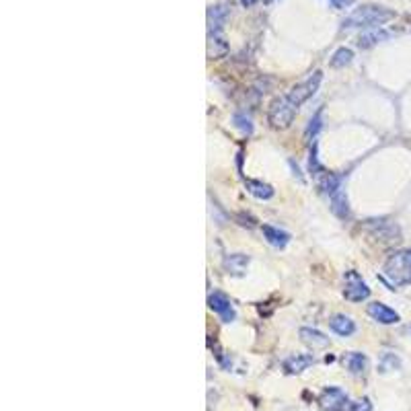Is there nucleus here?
I'll list each match as a JSON object with an SVG mask.
<instances>
[{"label":"nucleus","mask_w":411,"mask_h":411,"mask_svg":"<svg viewBox=\"0 0 411 411\" xmlns=\"http://www.w3.org/2000/svg\"><path fill=\"white\" fill-rule=\"evenodd\" d=\"M395 18V10L380 6V4H362L353 8L341 23L343 29H358V27H370V29H380L388 21Z\"/></svg>","instance_id":"f257e3e1"},{"label":"nucleus","mask_w":411,"mask_h":411,"mask_svg":"<svg viewBox=\"0 0 411 411\" xmlns=\"http://www.w3.org/2000/svg\"><path fill=\"white\" fill-rule=\"evenodd\" d=\"M382 277L395 286H409L411 284V249H399L388 255L382 265Z\"/></svg>","instance_id":"f03ea898"},{"label":"nucleus","mask_w":411,"mask_h":411,"mask_svg":"<svg viewBox=\"0 0 411 411\" xmlns=\"http://www.w3.org/2000/svg\"><path fill=\"white\" fill-rule=\"evenodd\" d=\"M296 113H298V107H296L286 95H282V97H277V99L269 105L267 119H269V123H271L275 129H286V127H290V123L294 121Z\"/></svg>","instance_id":"7ed1b4c3"},{"label":"nucleus","mask_w":411,"mask_h":411,"mask_svg":"<svg viewBox=\"0 0 411 411\" xmlns=\"http://www.w3.org/2000/svg\"><path fill=\"white\" fill-rule=\"evenodd\" d=\"M321 82H323V72H321V70H314V72L308 74L302 82L294 84L286 95L290 97V101H292L296 107H302V105L319 90Z\"/></svg>","instance_id":"20e7f679"},{"label":"nucleus","mask_w":411,"mask_h":411,"mask_svg":"<svg viewBox=\"0 0 411 411\" xmlns=\"http://www.w3.org/2000/svg\"><path fill=\"white\" fill-rule=\"evenodd\" d=\"M343 296L349 302H362V300H368L370 296L368 284L362 279V275L356 269H349L343 273Z\"/></svg>","instance_id":"39448f33"},{"label":"nucleus","mask_w":411,"mask_h":411,"mask_svg":"<svg viewBox=\"0 0 411 411\" xmlns=\"http://www.w3.org/2000/svg\"><path fill=\"white\" fill-rule=\"evenodd\" d=\"M366 230L374 236V238H378V240H384V242H393V240H397L399 236H401V230H399V226L393 222V220H388V218H376V220H368V224H366Z\"/></svg>","instance_id":"423d86ee"},{"label":"nucleus","mask_w":411,"mask_h":411,"mask_svg":"<svg viewBox=\"0 0 411 411\" xmlns=\"http://www.w3.org/2000/svg\"><path fill=\"white\" fill-rule=\"evenodd\" d=\"M208 306H210V310H214L224 323H232L234 316H236V310H234L230 298H228L224 292H212V294L208 296Z\"/></svg>","instance_id":"0eeeda50"},{"label":"nucleus","mask_w":411,"mask_h":411,"mask_svg":"<svg viewBox=\"0 0 411 411\" xmlns=\"http://www.w3.org/2000/svg\"><path fill=\"white\" fill-rule=\"evenodd\" d=\"M319 403H321V407L327 409V411H343L345 405L349 403V399H347V395H345L339 386H329V388H325V390L321 393Z\"/></svg>","instance_id":"6e6552de"},{"label":"nucleus","mask_w":411,"mask_h":411,"mask_svg":"<svg viewBox=\"0 0 411 411\" xmlns=\"http://www.w3.org/2000/svg\"><path fill=\"white\" fill-rule=\"evenodd\" d=\"M366 312H368L376 323H380V325H395V323L401 321L399 312L393 310V308H390L388 304H384V302H370V304L366 306Z\"/></svg>","instance_id":"1a4fd4ad"},{"label":"nucleus","mask_w":411,"mask_h":411,"mask_svg":"<svg viewBox=\"0 0 411 411\" xmlns=\"http://www.w3.org/2000/svg\"><path fill=\"white\" fill-rule=\"evenodd\" d=\"M228 14H230L228 4H214V6H210L208 8V35L222 33V27H224Z\"/></svg>","instance_id":"9d476101"},{"label":"nucleus","mask_w":411,"mask_h":411,"mask_svg":"<svg viewBox=\"0 0 411 411\" xmlns=\"http://www.w3.org/2000/svg\"><path fill=\"white\" fill-rule=\"evenodd\" d=\"M298 335H300L302 343H306V345L312 347V349L329 347V337H327L323 331L314 329V327H302V329L298 331Z\"/></svg>","instance_id":"9b49d317"},{"label":"nucleus","mask_w":411,"mask_h":411,"mask_svg":"<svg viewBox=\"0 0 411 411\" xmlns=\"http://www.w3.org/2000/svg\"><path fill=\"white\" fill-rule=\"evenodd\" d=\"M312 364H314V356L312 353H292L290 358L284 360V370L288 374H300Z\"/></svg>","instance_id":"f8f14e48"},{"label":"nucleus","mask_w":411,"mask_h":411,"mask_svg":"<svg viewBox=\"0 0 411 411\" xmlns=\"http://www.w3.org/2000/svg\"><path fill=\"white\" fill-rule=\"evenodd\" d=\"M261 232H263V238H265L271 247H275V249H284V247L290 242V234H288L286 230H279V228L271 226V224H263V226H261Z\"/></svg>","instance_id":"ddd939ff"},{"label":"nucleus","mask_w":411,"mask_h":411,"mask_svg":"<svg viewBox=\"0 0 411 411\" xmlns=\"http://www.w3.org/2000/svg\"><path fill=\"white\" fill-rule=\"evenodd\" d=\"M251 257L245 255V253H230L224 257V269L230 273V275H242L247 265H249Z\"/></svg>","instance_id":"4468645a"},{"label":"nucleus","mask_w":411,"mask_h":411,"mask_svg":"<svg viewBox=\"0 0 411 411\" xmlns=\"http://www.w3.org/2000/svg\"><path fill=\"white\" fill-rule=\"evenodd\" d=\"M393 37V33L390 31H386V29H372V31H366V33H362L360 35V39H358V47H362V49H368V47H372V45H376V43H382V41H388Z\"/></svg>","instance_id":"2eb2a0df"},{"label":"nucleus","mask_w":411,"mask_h":411,"mask_svg":"<svg viewBox=\"0 0 411 411\" xmlns=\"http://www.w3.org/2000/svg\"><path fill=\"white\" fill-rule=\"evenodd\" d=\"M343 364L353 376H360L368 370V358L362 351H347L343 356Z\"/></svg>","instance_id":"dca6fc26"},{"label":"nucleus","mask_w":411,"mask_h":411,"mask_svg":"<svg viewBox=\"0 0 411 411\" xmlns=\"http://www.w3.org/2000/svg\"><path fill=\"white\" fill-rule=\"evenodd\" d=\"M329 327L341 337H349V335L356 333V323L347 314H333L329 319Z\"/></svg>","instance_id":"f3484780"},{"label":"nucleus","mask_w":411,"mask_h":411,"mask_svg":"<svg viewBox=\"0 0 411 411\" xmlns=\"http://www.w3.org/2000/svg\"><path fill=\"white\" fill-rule=\"evenodd\" d=\"M245 187H247V191L253 195V197H257V199H271L273 197V187L269 185V183H263V181H259V179H245Z\"/></svg>","instance_id":"a211bd4d"},{"label":"nucleus","mask_w":411,"mask_h":411,"mask_svg":"<svg viewBox=\"0 0 411 411\" xmlns=\"http://www.w3.org/2000/svg\"><path fill=\"white\" fill-rule=\"evenodd\" d=\"M329 199H331V212L337 216V218H347L349 216V206H347V195H345V191L339 187L337 191H333L331 195H329Z\"/></svg>","instance_id":"6ab92c4d"},{"label":"nucleus","mask_w":411,"mask_h":411,"mask_svg":"<svg viewBox=\"0 0 411 411\" xmlns=\"http://www.w3.org/2000/svg\"><path fill=\"white\" fill-rule=\"evenodd\" d=\"M228 51V43L224 39L222 33H214V35H208V55L214 60V58H222L226 55Z\"/></svg>","instance_id":"aec40b11"},{"label":"nucleus","mask_w":411,"mask_h":411,"mask_svg":"<svg viewBox=\"0 0 411 411\" xmlns=\"http://www.w3.org/2000/svg\"><path fill=\"white\" fill-rule=\"evenodd\" d=\"M351 60H353V51L349 47H339L331 55V66L333 68H345L347 64H351Z\"/></svg>","instance_id":"412c9836"},{"label":"nucleus","mask_w":411,"mask_h":411,"mask_svg":"<svg viewBox=\"0 0 411 411\" xmlns=\"http://www.w3.org/2000/svg\"><path fill=\"white\" fill-rule=\"evenodd\" d=\"M321 121H323V109H319V111L314 113V117L310 119V123H308V127H306V132H304L306 140H312V138L316 136V132L321 129Z\"/></svg>","instance_id":"4be33fe9"},{"label":"nucleus","mask_w":411,"mask_h":411,"mask_svg":"<svg viewBox=\"0 0 411 411\" xmlns=\"http://www.w3.org/2000/svg\"><path fill=\"white\" fill-rule=\"evenodd\" d=\"M232 121H234V125H236L242 134H247V136L253 134V121H251L245 113H236Z\"/></svg>","instance_id":"5701e85b"},{"label":"nucleus","mask_w":411,"mask_h":411,"mask_svg":"<svg viewBox=\"0 0 411 411\" xmlns=\"http://www.w3.org/2000/svg\"><path fill=\"white\" fill-rule=\"evenodd\" d=\"M343 411H372V405H370L368 399H362V401H349V403L345 405Z\"/></svg>","instance_id":"b1692460"},{"label":"nucleus","mask_w":411,"mask_h":411,"mask_svg":"<svg viewBox=\"0 0 411 411\" xmlns=\"http://www.w3.org/2000/svg\"><path fill=\"white\" fill-rule=\"evenodd\" d=\"M329 4H331L333 8H337V10H345V8H349L351 4H356V0H329Z\"/></svg>","instance_id":"393cba45"},{"label":"nucleus","mask_w":411,"mask_h":411,"mask_svg":"<svg viewBox=\"0 0 411 411\" xmlns=\"http://www.w3.org/2000/svg\"><path fill=\"white\" fill-rule=\"evenodd\" d=\"M259 0H240V4L245 6V8H251V6H255Z\"/></svg>","instance_id":"a878e982"},{"label":"nucleus","mask_w":411,"mask_h":411,"mask_svg":"<svg viewBox=\"0 0 411 411\" xmlns=\"http://www.w3.org/2000/svg\"><path fill=\"white\" fill-rule=\"evenodd\" d=\"M265 2H269V0H265Z\"/></svg>","instance_id":"bb28decb"}]
</instances>
